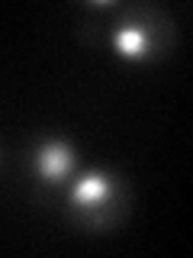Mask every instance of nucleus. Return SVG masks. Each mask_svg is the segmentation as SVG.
Here are the masks:
<instances>
[{"label": "nucleus", "instance_id": "obj_1", "mask_svg": "<svg viewBox=\"0 0 193 258\" xmlns=\"http://www.w3.org/2000/svg\"><path fill=\"white\" fill-rule=\"evenodd\" d=\"M100 42L126 61H161L177 45V23L158 4H126L103 23Z\"/></svg>", "mask_w": 193, "mask_h": 258}, {"label": "nucleus", "instance_id": "obj_2", "mask_svg": "<svg viewBox=\"0 0 193 258\" xmlns=\"http://www.w3.org/2000/svg\"><path fill=\"white\" fill-rule=\"evenodd\" d=\"M129 184L123 174L110 168H93L71 181L68 187V213L77 226L90 232H107L119 226L129 213Z\"/></svg>", "mask_w": 193, "mask_h": 258}, {"label": "nucleus", "instance_id": "obj_3", "mask_svg": "<svg viewBox=\"0 0 193 258\" xmlns=\"http://www.w3.org/2000/svg\"><path fill=\"white\" fill-rule=\"evenodd\" d=\"M32 174L48 187L68 184L77 171V152L68 139H39L29 152Z\"/></svg>", "mask_w": 193, "mask_h": 258}]
</instances>
